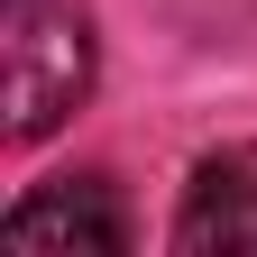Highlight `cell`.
<instances>
[{
  "mask_svg": "<svg viewBox=\"0 0 257 257\" xmlns=\"http://www.w3.org/2000/svg\"><path fill=\"white\" fill-rule=\"evenodd\" d=\"M175 248L184 257H257V138L202 156L175 202Z\"/></svg>",
  "mask_w": 257,
  "mask_h": 257,
  "instance_id": "obj_3",
  "label": "cell"
},
{
  "mask_svg": "<svg viewBox=\"0 0 257 257\" xmlns=\"http://www.w3.org/2000/svg\"><path fill=\"white\" fill-rule=\"evenodd\" d=\"M0 239L10 248H101V257H119L138 230H128L110 175H55V184L19 193V202L0 211Z\"/></svg>",
  "mask_w": 257,
  "mask_h": 257,
  "instance_id": "obj_2",
  "label": "cell"
},
{
  "mask_svg": "<svg viewBox=\"0 0 257 257\" xmlns=\"http://www.w3.org/2000/svg\"><path fill=\"white\" fill-rule=\"evenodd\" d=\"M101 46L74 0H0V101H10V147L55 138L64 119L92 101Z\"/></svg>",
  "mask_w": 257,
  "mask_h": 257,
  "instance_id": "obj_1",
  "label": "cell"
}]
</instances>
